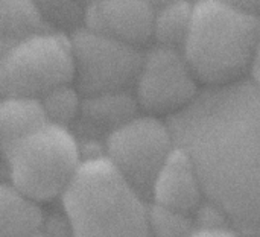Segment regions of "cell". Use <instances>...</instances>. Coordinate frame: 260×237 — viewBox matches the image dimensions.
Instances as JSON below:
<instances>
[{"mask_svg":"<svg viewBox=\"0 0 260 237\" xmlns=\"http://www.w3.org/2000/svg\"><path fill=\"white\" fill-rule=\"evenodd\" d=\"M168 123L195 163L206 201L244 237H260V91L251 78L206 87Z\"/></svg>","mask_w":260,"mask_h":237,"instance_id":"obj_1","label":"cell"},{"mask_svg":"<svg viewBox=\"0 0 260 237\" xmlns=\"http://www.w3.org/2000/svg\"><path fill=\"white\" fill-rule=\"evenodd\" d=\"M61 201L72 237H151L145 196L105 155L82 161Z\"/></svg>","mask_w":260,"mask_h":237,"instance_id":"obj_2","label":"cell"},{"mask_svg":"<svg viewBox=\"0 0 260 237\" xmlns=\"http://www.w3.org/2000/svg\"><path fill=\"white\" fill-rule=\"evenodd\" d=\"M260 47V20L225 0H195L183 53L197 79L221 87L251 73Z\"/></svg>","mask_w":260,"mask_h":237,"instance_id":"obj_3","label":"cell"},{"mask_svg":"<svg viewBox=\"0 0 260 237\" xmlns=\"http://www.w3.org/2000/svg\"><path fill=\"white\" fill-rule=\"evenodd\" d=\"M72 128L46 123L3 152L8 183L38 202L62 196L84 161Z\"/></svg>","mask_w":260,"mask_h":237,"instance_id":"obj_4","label":"cell"},{"mask_svg":"<svg viewBox=\"0 0 260 237\" xmlns=\"http://www.w3.org/2000/svg\"><path fill=\"white\" fill-rule=\"evenodd\" d=\"M73 81L72 40L64 32L46 30L2 52L0 90L3 97L41 99Z\"/></svg>","mask_w":260,"mask_h":237,"instance_id":"obj_5","label":"cell"},{"mask_svg":"<svg viewBox=\"0 0 260 237\" xmlns=\"http://www.w3.org/2000/svg\"><path fill=\"white\" fill-rule=\"evenodd\" d=\"M177 143L168 122L139 114L104 140V155L146 198Z\"/></svg>","mask_w":260,"mask_h":237,"instance_id":"obj_6","label":"cell"},{"mask_svg":"<svg viewBox=\"0 0 260 237\" xmlns=\"http://www.w3.org/2000/svg\"><path fill=\"white\" fill-rule=\"evenodd\" d=\"M75 87L82 96L128 91L136 85L143 52L85 26L70 33Z\"/></svg>","mask_w":260,"mask_h":237,"instance_id":"obj_7","label":"cell"},{"mask_svg":"<svg viewBox=\"0 0 260 237\" xmlns=\"http://www.w3.org/2000/svg\"><path fill=\"white\" fill-rule=\"evenodd\" d=\"M198 84L181 50L155 44L143 53L134 94L146 114L169 119L197 99Z\"/></svg>","mask_w":260,"mask_h":237,"instance_id":"obj_8","label":"cell"},{"mask_svg":"<svg viewBox=\"0 0 260 237\" xmlns=\"http://www.w3.org/2000/svg\"><path fill=\"white\" fill-rule=\"evenodd\" d=\"M154 20L149 0H91L84 14L85 27L136 47L154 37Z\"/></svg>","mask_w":260,"mask_h":237,"instance_id":"obj_9","label":"cell"},{"mask_svg":"<svg viewBox=\"0 0 260 237\" xmlns=\"http://www.w3.org/2000/svg\"><path fill=\"white\" fill-rule=\"evenodd\" d=\"M151 198L154 204L190 215L206 201L198 171L184 148L175 146L154 181Z\"/></svg>","mask_w":260,"mask_h":237,"instance_id":"obj_10","label":"cell"},{"mask_svg":"<svg viewBox=\"0 0 260 237\" xmlns=\"http://www.w3.org/2000/svg\"><path fill=\"white\" fill-rule=\"evenodd\" d=\"M139 108L136 94L129 90L82 96L81 114L76 122L84 132L94 137L104 136L105 140L114 129L139 116Z\"/></svg>","mask_w":260,"mask_h":237,"instance_id":"obj_11","label":"cell"},{"mask_svg":"<svg viewBox=\"0 0 260 237\" xmlns=\"http://www.w3.org/2000/svg\"><path fill=\"white\" fill-rule=\"evenodd\" d=\"M44 225L40 202L5 181L0 189L2 237H37Z\"/></svg>","mask_w":260,"mask_h":237,"instance_id":"obj_12","label":"cell"},{"mask_svg":"<svg viewBox=\"0 0 260 237\" xmlns=\"http://www.w3.org/2000/svg\"><path fill=\"white\" fill-rule=\"evenodd\" d=\"M47 116L40 99L8 96L0 102V140L6 152L17 142L44 126Z\"/></svg>","mask_w":260,"mask_h":237,"instance_id":"obj_13","label":"cell"},{"mask_svg":"<svg viewBox=\"0 0 260 237\" xmlns=\"http://www.w3.org/2000/svg\"><path fill=\"white\" fill-rule=\"evenodd\" d=\"M52 30L34 0H0L2 52L37 33Z\"/></svg>","mask_w":260,"mask_h":237,"instance_id":"obj_14","label":"cell"},{"mask_svg":"<svg viewBox=\"0 0 260 237\" xmlns=\"http://www.w3.org/2000/svg\"><path fill=\"white\" fill-rule=\"evenodd\" d=\"M192 14L193 3L189 0H181L155 9L152 38L157 46L183 52L192 26Z\"/></svg>","mask_w":260,"mask_h":237,"instance_id":"obj_15","label":"cell"},{"mask_svg":"<svg viewBox=\"0 0 260 237\" xmlns=\"http://www.w3.org/2000/svg\"><path fill=\"white\" fill-rule=\"evenodd\" d=\"M40 100L43 104L49 123L70 128L73 123H76L81 114L82 94L75 87V84L55 88L43 96Z\"/></svg>","mask_w":260,"mask_h":237,"instance_id":"obj_16","label":"cell"},{"mask_svg":"<svg viewBox=\"0 0 260 237\" xmlns=\"http://www.w3.org/2000/svg\"><path fill=\"white\" fill-rule=\"evenodd\" d=\"M151 237H190L197 230L195 216L158 204L149 206Z\"/></svg>","mask_w":260,"mask_h":237,"instance_id":"obj_17","label":"cell"},{"mask_svg":"<svg viewBox=\"0 0 260 237\" xmlns=\"http://www.w3.org/2000/svg\"><path fill=\"white\" fill-rule=\"evenodd\" d=\"M52 30L73 33L84 26L85 3L81 0H34Z\"/></svg>","mask_w":260,"mask_h":237,"instance_id":"obj_18","label":"cell"},{"mask_svg":"<svg viewBox=\"0 0 260 237\" xmlns=\"http://www.w3.org/2000/svg\"><path fill=\"white\" fill-rule=\"evenodd\" d=\"M190 237H244L233 227H197Z\"/></svg>","mask_w":260,"mask_h":237,"instance_id":"obj_19","label":"cell"},{"mask_svg":"<svg viewBox=\"0 0 260 237\" xmlns=\"http://www.w3.org/2000/svg\"><path fill=\"white\" fill-rule=\"evenodd\" d=\"M260 20V0H225Z\"/></svg>","mask_w":260,"mask_h":237,"instance_id":"obj_20","label":"cell"},{"mask_svg":"<svg viewBox=\"0 0 260 237\" xmlns=\"http://www.w3.org/2000/svg\"><path fill=\"white\" fill-rule=\"evenodd\" d=\"M250 78H251V81L256 84L257 90L260 91V47H259V52H257V56H256V59H254V64H253V69H251Z\"/></svg>","mask_w":260,"mask_h":237,"instance_id":"obj_21","label":"cell"},{"mask_svg":"<svg viewBox=\"0 0 260 237\" xmlns=\"http://www.w3.org/2000/svg\"><path fill=\"white\" fill-rule=\"evenodd\" d=\"M149 2H151V5H152L155 9H158V8H163V6H166V5H172V3L181 2V0H149Z\"/></svg>","mask_w":260,"mask_h":237,"instance_id":"obj_22","label":"cell"},{"mask_svg":"<svg viewBox=\"0 0 260 237\" xmlns=\"http://www.w3.org/2000/svg\"><path fill=\"white\" fill-rule=\"evenodd\" d=\"M81 2H82V3H85V5H87V3H88V2H91V0H81Z\"/></svg>","mask_w":260,"mask_h":237,"instance_id":"obj_23","label":"cell"},{"mask_svg":"<svg viewBox=\"0 0 260 237\" xmlns=\"http://www.w3.org/2000/svg\"><path fill=\"white\" fill-rule=\"evenodd\" d=\"M37 237H43V236H37Z\"/></svg>","mask_w":260,"mask_h":237,"instance_id":"obj_24","label":"cell"}]
</instances>
